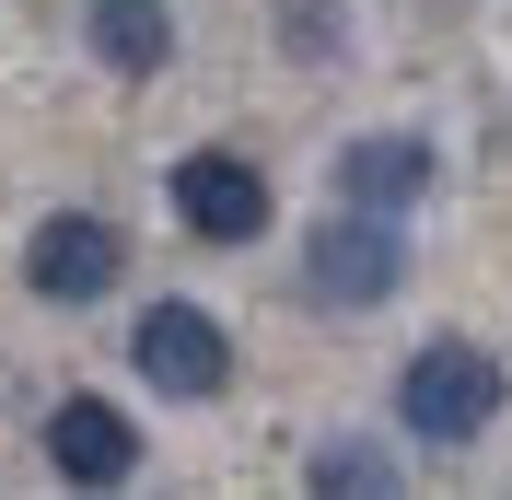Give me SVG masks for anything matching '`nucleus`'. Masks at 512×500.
I'll use <instances>...</instances> for the list:
<instances>
[{
    "mask_svg": "<svg viewBox=\"0 0 512 500\" xmlns=\"http://www.w3.org/2000/svg\"><path fill=\"white\" fill-rule=\"evenodd\" d=\"M396 419H408V442H478L489 419H501V349L431 338L408 373H396Z\"/></svg>",
    "mask_w": 512,
    "mask_h": 500,
    "instance_id": "nucleus-1",
    "label": "nucleus"
},
{
    "mask_svg": "<svg viewBox=\"0 0 512 500\" xmlns=\"http://www.w3.org/2000/svg\"><path fill=\"white\" fill-rule=\"evenodd\" d=\"M396 280H408V233H396V210H350V221H326L315 245H303V291H315L326 314H373Z\"/></svg>",
    "mask_w": 512,
    "mask_h": 500,
    "instance_id": "nucleus-2",
    "label": "nucleus"
},
{
    "mask_svg": "<svg viewBox=\"0 0 512 500\" xmlns=\"http://www.w3.org/2000/svg\"><path fill=\"white\" fill-rule=\"evenodd\" d=\"M128 361H140V384H163L175 407H198V396L233 384V338H222V314H198V303H152L128 326Z\"/></svg>",
    "mask_w": 512,
    "mask_h": 500,
    "instance_id": "nucleus-3",
    "label": "nucleus"
},
{
    "mask_svg": "<svg viewBox=\"0 0 512 500\" xmlns=\"http://www.w3.org/2000/svg\"><path fill=\"white\" fill-rule=\"evenodd\" d=\"M117 268H128V245H117V221H94V210H47L24 233V291L35 303H105Z\"/></svg>",
    "mask_w": 512,
    "mask_h": 500,
    "instance_id": "nucleus-4",
    "label": "nucleus"
},
{
    "mask_svg": "<svg viewBox=\"0 0 512 500\" xmlns=\"http://www.w3.org/2000/svg\"><path fill=\"white\" fill-rule=\"evenodd\" d=\"M175 221L198 245H256L268 233V175L245 152H187L175 163Z\"/></svg>",
    "mask_w": 512,
    "mask_h": 500,
    "instance_id": "nucleus-5",
    "label": "nucleus"
},
{
    "mask_svg": "<svg viewBox=\"0 0 512 500\" xmlns=\"http://www.w3.org/2000/svg\"><path fill=\"white\" fill-rule=\"evenodd\" d=\"M47 466H59L70 489H117V477L140 466L128 407H105V396H59V407H47Z\"/></svg>",
    "mask_w": 512,
    "mask_h": 500,
    "instance_id": "nucleus-6",
    "label": "nucleus"
},
{
    "mask_svg": "<svg viewBox=\"0 0 512 500\" xmlns=\"http://www.w3.org/2000/svg\"><path fill=\"white\" fill-rule=\"evenodd\" d=\"M338 198L350 210H419L431 198V140H350L338 152Z\"/></svg>",
    "mask_w": 512,
    "mask_h": 500,
    "instance_id": "nucleus-7",
    "label": "nucleus"
},
{
    "mask_svg": "<svg viewBox=\"0 0 512 500\" xmlns=\"http://www.w3.org/2000/svg\"><path fill=\"white\" fill-rule=\"evenodd\" d=\"M94 59L117 70V82H152L163 59H175V12H163V0H94Z\"/></svg>",
    "mask_w": 512,
    "mask_h": 500,
    "instance_id": "nucleus-8",
    "label": "nucleus"
},
{
    "mask_svg": "<svg viewBox=\"0 0 512 500\" xmlns=\"http://www.w3.org/2000/svg\"><path fill=\"white\" fill-rule=\"evenodd\" d=\"M303 489H396V466H384L373 442H326L315 466H303Z\"/></svg>",
    "mask_w": 512,
    "mask_h": 500,
    "instance_id": "nucleus-9",
    "label": "nucleus"
},
{
    "mask_svg": "<svg viewBox=\"0 0 512 500\" xmlns=\"http://www.w3.org/2000/svg\"><path fill=\"white\" fill-rule=\"evenodd\" d=\"M280 35L291 47H338V12H326V0H280Z\"/></svg>",
    "mask_w": 512,
    "mask_h": 500,
    "instance_id": "nucleus-10",
    "label": "nucleus"
}]
</instances>
